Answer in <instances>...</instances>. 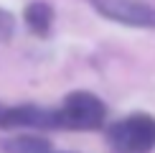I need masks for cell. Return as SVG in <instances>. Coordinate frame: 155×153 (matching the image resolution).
<instances>
[{
	"mask_svg": "<svg viewBox=\"0 0 155 153\" xmlns=\"http://www.w3.org/2000/svg\"><path fill=\"white\" fill-rule=\"evenodd\" d=\"M107 107L92 92H74L64 100L59 110V127L71 130H97L104 125Z\"/></svg>",
	"mask_w": 155,
	"mask_h": 153,
	"instance_id": "7a4b0ae2",
	"label": "cell"
},
{
	"mask_svg": "<svg viewBox=\"0 0 155 153\" xmlns=\"http://www.w3.org/2000/svg\"><path fill=\"white\" fill-rule=\"evenodd\" d=\"M23 18H25L28 28L33 31L36 36H48L51 23H54V8H51L48 3H31L28 8H25Z\"/></svg>",
	"mask_w": 155,
	"mask_h": 153,
	"instance_id": "277c9868",
	"label": "cell"
},
{
	"mask_svg": "<svg viewBox=\"0 0 155 153\" xmlns=\"http://www.w3.org/2000/svg\"><path fill=\"white\" fill-rule=\"evenodd\" d=\"M97 13L125 25H155V10L137 0H92Z\"/></svg>",
	"mask_w": 155,
	"mask_h": 153,
	"instance_id": "3957f363",
	"label": "cell"
},
{
	"mask_svg": "<svg viewBox=\"0 0 155 153\" xmlns=\"http://www.w3.org/2000/svg\"><path fill=\"white\" fill-rule=\"evenodd\" d=\"M109 143L117 153H147L155 148V117L130 115L109 127Z\"/></svg>",
	"mask_w": 155,
	"mask_h": 153,
	"instance_id": "6da1fadb",
	"label": "cell"
},
{
	"mask_svg": "<svg viewBox=\"0 0 155 153\" xmlns=\"http://www.w3.org/2000/svg\"><path fill=\"white\" fill-rule=\"evenodd\" d=\"M13 31H15V18H13V13L0 8V41H8L13 36Z\"/></svg>",
	"mask_w": 155,
	"mask_h": 153,
	"instance_id": "8992f818",
	"label": "cell"
},
{
	"mask_svg": "<svg viewBox=\"0 0 155 153\" xmlns=\"http://www.w3.org/2000/svg\"><path fill=\"white\" fill-rule=\"evenodd\" d=\"M8 153H51V145L41 138H13L10 143H5Z\"/></svg>",
	"mask_w": 155,
	"mask_h": 153,
	"instance_id": "5b68a950",
	"label": "cell"
}]
</instances>
